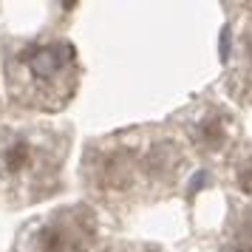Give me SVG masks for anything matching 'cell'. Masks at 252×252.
Here are the masks:
<instances>
[{"mask_svg":"<svg viewBox=\"0 0 252 252\" xmlns=\"http://www.w3.org/2000/svg\"><path fill=\"white\" fill-rule=\"evenodd\" d=\"M238 184H241V190H244V193H252V161L244 167V170H241Z\"/></svg>","mask_w":252,"mask_h":252,"instance_id":"5b68a950","label":"cell"},{"mask_svg":"<svg viewBox=\"0 0 252 252\" xmlns=\"http://www.w3.org/2000/svg\"><path fill=\"white\" fill-rule=\"evenodd\" d=\"M51 148L40 136L14 130L0 136V179L9 184H34L46 176Z\"/></svg>","mask_w":252,"mask_h":252,"instance_id":"7a4b0ae2","label":"cell"},{"mask_svg":"<svg viewBox=\"0 0 252 252\" xmlns=\"http://www.w3.org/2000/svg\"><path fill=\"white\" fill-rule=\"evenodd\" d=\"M224 133H227V130H224V125H221L218 119H210V122L201 125V139H204L210 148L221 145V142H224Z\"/></svg>","mask_w":252,"mask_h":252,"instance_id":"277c9868","label":"cell"},{"mask_svg":"<svg viewBox=\"0 0 252 252\" xmlns=\"http://www.w3.org/2000/svg\"><path fill=\"white\" fill-rule=\"evenodd\" d=\"M77 77V60L68 43H43V46H26L9 63V82L12 94L23 105L40 108H57L74 91Z\"/></svg>","mask_w":252,"mask_h":252,"instance_id":"6da1fadb","label":"cell"},{"mask_svg":"<svg viewBox=\"0 0 252 252\" xmlns=\"http://www.w3.org/2000/svg\"><path fill=\"white\" fill-rule=\"evenodd\" d=\"M229 252H252V244H238V247H232Z\"/></svg>","mask_w":252,"mask_h":252,"instance_id":"8992f818","label":"cell"},{"mask_svg":"<svg viewBox=\"0 0 252 252\" xmlns=\"http://www.w3.org/2000/svg\"><path fill=\"white\" fill-rule=\"evenodd\" d=\"M247 57H250V63H252V32L247 34Z\"/></svg>","mask_w":252,"mask_h":252,"instance_id":"ba28073f","label":"cell"},{"mask_svg":"<svg viewBox=\"0 0 252 252\" xmlns=\"http://www.w3.org/2000/svg\"><path fill=\"white\" fill-rule=\"evenodd\" d=\"M77 235L80 229L74 224H65V221H51L46 227L37 229V250L40 252H68L77 247Z\"/></svg>","mask_w":252,"mask_h":252,"instance_id":"3957f363","label":"cell"},{"mask_svg":"<svg viewBox=\"0 0 252 252\" xmlns=\"http://www.w3.org/2000/svg\"><path fill=\"white\" fill-rule=\"evenodd\" d=\"M244 232H247V235H252V213L247 216V221H244Z\"/></svg>","mask_w":252,"mask_h":252,"instance_id":"52a82bcc","label":"cell"}]
</instances>
